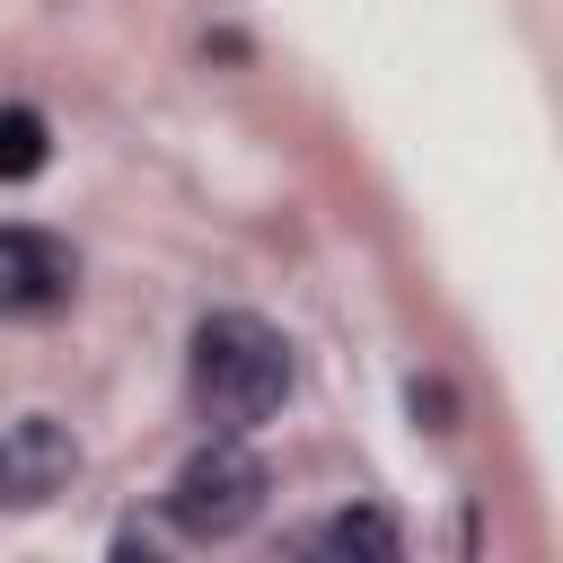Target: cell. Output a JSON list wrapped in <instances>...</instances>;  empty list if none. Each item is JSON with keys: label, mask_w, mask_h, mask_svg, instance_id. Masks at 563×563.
<instances>
[{"label": "cell", "mask_w": 563, "mask_h": 563, "mask_svg": "<svg viewBox=\"0 0 563 563\" xmlns=\"http://www.w3.org/2000/svg\"><path fill=\"white\" fill-rule=\"evenodd\" d=\"M185 387H194V413L211 431H255L282 413L290 396V343L255 317V308H211L194 325V361H185Z\"/></svg>", "instance_id": "1"}, {"label": "cell", "mask_w": 563, "mask_h": 563, "mask_svg": "<svg viewBox=\"0 0 563 563\" xmlns=\"http://www.w3.org/2000/svg\"><path fill=\"white\" fill-rule=\"evenodd\" d=\"M264 493H273V475H264V457L246 449V431H211V440L176 466L167 519H176V537H194V545H229V537H246V528L264 519Z\"/></svg>", "instance_id": "2"}, {"label": "cell", "mask_w": 563, "mask_h": 563, "mask_svg": "<svg viewBox=\"0 0 563 563\" xmlns=\"http://www.w3.org/2000/svg\"><path fill=\"white\" fill-rule=\"evenodd\" d=\"M70 290H79V255L53 238V229H26V220H9L0 229V317H62L70 308Z\"/></svg>", "instance_id": "3"}, {"label": "cell", "mask_w": 563, "mask_h": 563, "mask_svg": "<svg viewBox=\"0 0 563 563\" xmlns=\"http://www.w3.org/2000/svg\"><path fill=\"white\" fill-rule=\"evenodd\" d=\"M79 475V440L53 413H18L0 431V510H44Z\"/></svg>", "instance_id": "4"}, {"label": "cell", "mask_w": 563, "mask_h": 563, "mask_svg": "<svg viewBox=\"0 0 563 563\" xmlns=\"http://www.w3.org/2000/svg\"><path fill=\"white\" fill-rule=\"evenodd\" d=\"M299 545H308V554H369V563H396V554H405V528H396L387 510H369V501H361V510L317 519Z\"/></svg>", "instance_id": "5"}, {"label": "cell", "mask_w": 563, "mask_h": 563, "mask_svg": "<svg viewBox=\"0 0 563 563\" xmlns=\"http://www.w3.org/2000/svg\"><path fill=\"white\" fill-rule=\"evenodd\" d=\"M44 158H53V132H44V114H35V106H0V185H26V176H44Z\"/></svg>", "instance_id": "6"}]
</instances>
